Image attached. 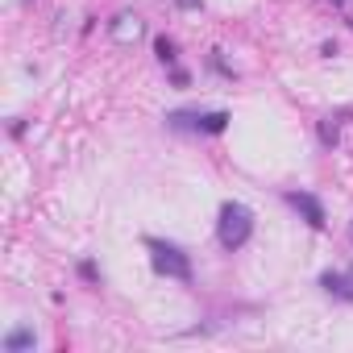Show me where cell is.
Returning <instances> with one entry per match:
<instances>
[{
  "mask_svg": "<svg viewBox=\"0 0 353 353\" xmlns=\"http://www.w3.org/2000/svg\"><path fill=\"white\" fill-rule=\"evenodd\" d=\"M225 125H229V112H208V117H200V133H225Z\"/></svg>",
  "mask_w": 353,
  "mask_h": 353,
  "instance_id": "obj_8",
  "label": "cell"
},
{
  "mask_svg": "<svg viewBox=\"0 0 353 353\" xmlns=\"http://www.w3.org/2000/svg\"><path fill=\"white\" fill-rule=\"evenodd\" d=\"M79 274H83L88 283H96V262H79Z\"/></svg>",
  "mask_w": 353,
  "mask_h": 353,
  "instance_id": "obj_10",
  "label": "cell"
},
{
  "mask_svg": "<svg viewBox=\"0 0 353 353\" xmlns=\"http://www.w3.org/2000/svg\"><path fill=\"white\" fill-rule=\"evenodd\" d=\"M179 9H200V0H174Z\"/></svg>",
  "mask_w": 353,
  "mask_h": 353,
  "instance_id": "obj_11",
  "label": "cell"
},
{
  "mask_svg": "<svg viewBox=\"0 0 353 353\" xmlns=\"http://www.w3.org/2000/svg\"><path fill=\"white\" fill-rule=\"evenodd\" d=\"M154 54H158V63H162V67H174V59H179V54H174V38H166V34H162V38L154 42Z\"/></svg>",
  "mask_w": 353,
  "mask_h": 353,
  "instance_id": "obj_7",
  "label": "cell"
},
{
  "mask_svg": "<svg viewBox=\"0 0 353 353\" xmlns=\"http://www.w3.org/2000/svg\"><path fill=\"white\" fill-rule=\"evenodd\" d=\"M349 237H353V225H349Z\"/></svg>",
  "mask_w": 353,
  "mask_h": 353,
  "instance_id": "obj_12",
  "label": "cell"
},
{
  "mask_svg": "<svg viewBox=\"0 0 353 353\" xmlns=\"http://www.w3.org/2000/svg\"><path fill=\"white\" fill-rule=\"evenodd\" d=\"M336 121H341V117H324V121H320V141H324V145H336V137H341Z\"/></svg>",
  "mask_w": 353,
  "mask_h": 353,
  "instance_id": "obj_9",
  "label": "cell"
},
{
  "mask_svg": "<svg viewBox=\"0 0 353 353\" xmlns=\"http://www.w3.org/2000/svg\"><path fill=\"white\" fill-rule=\"evenodd\" d=\"M34 328H13L9 336H5V353H26V349H34Z\"/></svg>",
  "mask_w": 353,
  "mask_h": 353,
  "instance_id": "obj_6",
  "label": "cell"
},
{
  "mask_svg": "<svg viewBox=\"0 0 353 353\" xmlns=\"http://www.w3.org/2000/svg\"><path fill=\"white\" fill-rule=\"evenodd\" d=\"M287 204H291L312 229H324V204H320L316 196H307V192H287Z\"/></svg>",
  "mask_w": 353,
  "mask_h": 353,
  "instance_id": "obj_5",
  "label": "cell"
},
{
  "mask_svg": "<svg viewBox=\"0 0 353 353\" xmlns=\"http://www.w3.org/2000/svg\"><path fill=\"white\" fill-rule=\"evenodd\" d=\"M250 233H254V212L245 204H225L221 221H216V241L233 254V250H241L250 241Z\"/></svg>",
  "mask_w": 353,
  "mask_h": 353,
  "instance_id": "obj_1",
  "label": "cell"
},
{
  "mask_svg": "<svg viewBox=\"0 0 353 353\" xmlns=\"http://www.w3.org/2000/svg\"><path fill=\"white\" fill-rule=\"evenodd\" d=\"M320 291L332 295V299L353 303V266H349V270H324V274H320Z\"/></svg>",
  "mask_w": 353,
  "mask_h": 353,
  "instance_id": "obj_4",
  "label": "cell"
},
{
  "mask_svg": "<svg viewBox=\"0 0 353 353\" xmlns=\"http://www.w3.org/2000/svg\"><path fill=\"white\" fill-rule=\"evenodd\" d=\"M145 250H150V262H154V270H158V274H166V279H174V283H192V258H188L179 245L150 237V241H145Z\"/></svg>",
  "mask_w": 353,
  "mask_h": 353,
  "instance_id": "obj_2",
  "label": "cell"
},
{
  "mask_svg": "<svg viewBox=\"0 0 353 353\" xmlns=\"http://www.w3.org/2000/svg\"><path fill=\"white\" fill-rule=\"evenodd\" d=\"M141 34H145V21H141L137 13H117V17L108 21V38L121 42V46H133Z\"/></svg>",
  "mask_w": 353,
  "mask_h": 353,
  "instance_id": "obj_3",
  "label": "cell"
}]
</instances>
